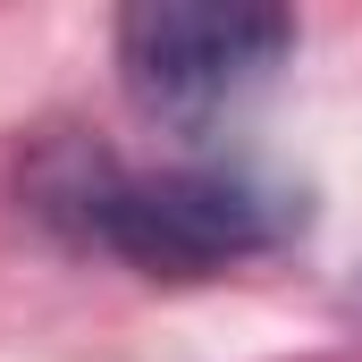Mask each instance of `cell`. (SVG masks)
<instances>
[{"label":"cell","mask_w":362,"mask_h":362,"mask_svg":"<svg viewBox=\"0 0 362 362\" xmlns=\"http://www.w3.org/2000/svg\"><path fill=\"white\" fill-rule=\"evenodd\" d=\"M295 51V17L262 0H135L118 17V85L160 127H211Z\"/></svg>","instance_id":"2"},{"label":"cell","mask_w":362,"mask_h":362,"mask_svg":"<svg viewBox=\"0 0 362 362\" xmlns=\"http://www.w3.org/2000/svg\"><path fill=\"white\" fill-rule=\"evenodd\" d=\"M85 245L118 253L152 278H211L228 262H253L303 228V194L262 185L253 169H169V177H118L93 160L76 194L42 202Z\"/></svg>","instance_id":"1"}]
</instances>
